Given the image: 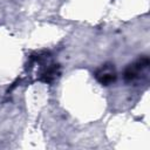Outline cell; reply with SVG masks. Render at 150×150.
<instances>
[{"label": "cell", "mask_w": 150, "mask_h": 150, "mask_svg": "<svg viewBox=\"0 0 150 150\" xmlns=\"http://www.w3.org/2000/svg\"><path fill=\"white\" fill-rule=\"evenodd\" d=\"M59 73H60V67H59V64H52L50 67H48L42 74H41V81H43V82H47V83H49L50 81H53L57 75H59Z\"/></svg>", "instance_id": "3"}, {"label": "cell", "mask_w": 150, "mask_h": 150, "mask_svg": "<svg viewBox=\"0 0 150 150\" xmlns=\"http://www.w3.org/2000/svg\"><path fill=\"white\" fill-rule=\"evenodd\" d=\"M95 77L103 86H108V84L112 83L116 80V70H115L114 64H111V63L103 64L101 68H98L96 70Z\"/></svg>", "instance_id": "2"}, {"label": "cell", "mask_w": 150, "mask_h": 150, "mask_svg": "<svg viewBox=\"0 0 150 150\" xmlns=\"http://www.w3.org/2000/svg\"><path fill=\"white\" fill-rule=\"evenodd\" d=\"M149 66V59L146 56L139 57L134 63L129 64L124 70V79L127 81H134L136 80Z\"/></svg>", "instance_id": "1"}]
</instances>
